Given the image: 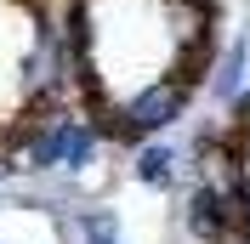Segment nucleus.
Returning <instances> with one entry per match:
<instances>
[{"mask_svg": "<svg viewBox=\"0 0 250 244\" xmlns=\"http://www.w3.org/2000/svg\"><path fill=\"white\" fill-rule=\"evenodd\" d=\"M182 233L193 244H239V199L193 182L182 199Z\"/></svg>", "mask_w": 250, "mask_h": 244, "instance_id": "obj_2", "label": "nucleus"}, {"mask_svg": "<svg viewBox=\"0 0 250 244\" xmlns=\"http://www.w3.org/2000/svg\"><path fill=\"white\" fill-rule=\"evenodd\" d=\"M6 176H17V159H12V142L0 137V187H6Z\"/></svg>", "mask_w": 250, "mask_h": 244, "instance_id": "obj_5", "label": "nucleus"}, {"mask_svg": "<svg viewBox=\"0 0 250 244\" xmlns=\"http://www.w3.org/2000/svg\"><path fill=\"white\" fill-rule=\"evenodd\" d=\"M188 97H193V85H182L176 74H171V80H148V85L131 91L125 102L103 108L97 125H103V137L137 148V142H148V137H165V131L182 120V114H188Z\"/></svg>", "mask_w": 250, "mask_h": 244, "instance_id": "obj_1", "label": "nucleus"}, {"mask_svg": "<svg viewBox=\"0 0 250 244\" xmlns=\"http://www.w3.org/2000/svg\"><path fill=\"white\" fill-rule=\"evenodd\" d=\"M239 239H250V182H245V193H239Z\"/></svg>", "mask_w": 250, "mask_h": 244, "instance_id": "obj_6", "label": "nucleus"}, {"mask_svg": "<svg viewBox=\"0 0 250 244\" xmlns=\"http://www.w3.org/2000/svg\"><path fill=\"white\" fill-rule=\"evenodd\" d=\"M182 170H188V153H182V148H171V142H159V137L137 142V165H131V176H137L142 187L171 193V187L182 182Z\"/></svg>", "mask_w": 250, "mask_h": 244, "instance_id": "obj_3", "label": "nucleus"}, {"mask_svg": "<svg viewBox=\"0 0 250 244\" xmlns=\"http://www.w3.org/2000/svg\"><path fill=\"white\" fill-rule=\"evenodd\" d=\"M103 244H125V239H120V233H114V239H103Z\"/></svg>", "mask_w": 250, "mask_h": 244, "instance_id": "obj_7", "label": "nucleus"}, {"mask_svg": "<svg viewBox=\"0 0 250 244\" xmlns=\"http://www.w3.org/2000/svg\"><path fill=\"white\" fill-rule=\"evenodd\" d=\"M245 68H250V40H233V46H222V57L210 62V74H205V85H210V97L216 102H233L239 91H245Z\"/></svg>", "mask_w": 250, "mask_h": 244, "instance_id": "obj_4", "label": "nucleus"}, {"mask_svg": "<svg viewBox=\"0 0 250 244\" xmlns=\"http://www.w3.org/2000/svg\"><path fill=\"white\" fill-rule=\"evenodd\" d=\"M239 244H250V239H239Z\"/></svg>", "mask_w": 250, "mask_h": 244, "instance_id": "obj_8", "label": "nucleus"}]
</instances>
